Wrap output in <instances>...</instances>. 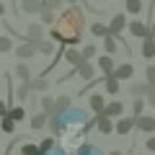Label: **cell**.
Wrapping results in <instances>:
<instances>
[{"label":"cell","instance_id":"6da1fadb","mask_svg":"<svg viewBox=\"0 0 155 155\" xmlns=\"http://www.w3.org/2000/svg\"><path fill=\"white\" fill-rule=\"evenodd\" d=\"M83 31H85V13L78 5H70V8H65V11L57 16L54 28H52V39L60 41V44L75 47L78 41L83 39Z\"/></svg>","mask_w":155,"mask_h":155},{"label":"cell","instance_id":"7a4b0ae2","mask_svg":"<svg viewBox=\"0 0 155 155\" xmlns=\"http://www.w3.org/2000/svg\"><path fill=\"white\" fill-rule=\"evenodd\" d=\"M96 129H98L101 134H111V132H116V124L111 122L109 114H98V119H96Z\"/></svg>","mask_w":155,"mask_h":155},{"label":"cell","instance_id":"3957f363","mask_svg":"<svg viewBox=\"0 0 155 155\" xmlns=\"http://www.w3.org/2000/svg\"><path fill=\"white\" fill-rule=\"evenodd\" d=\"M21 8L28 16H36V13H41L47 8V0H21Z\"/></svg>","mask_w":155,"mask_h":155},{"label":"cell","instance_id":"277c9868","mask_svg":"<svg viewBox=\"0 0 155 155\" xmlns=\"http://www.w3.org/2000/svg\"><path fill=\"white\" fill-rule=\"evenodd\" d=\"M134 127H137V116H119V122H116V132L119 134H129Z\"/></svg>","mask_w":155,"mask_h":155},{"label":"cell","instance_id":"5b68a950","mask_svg":"<svg viewBox=\"0 0 155 155\" xmlns=\"http://www.w3.org/2000/svg\"><path fill=\"white\" fill-rule=\"evenodd\" d=\"M16 52H18V60H28V57H34L39 49H36V41H34V39H26Z\"/></svg>","mask_w":155,"mask_h":155},{"label":"cell","instance_id":"8992f818","mask_svg":"<svg viewBox=\"0 0 155 155\" xmlns=\"http://www.w3.org/2000/svg\"><path fill=\"white\" fill-rule=\"evenodd\" d=\"M129 34L137 36V39H145V36H150V28L142 21H129Z\"/></svg>","mask_w":155,"mask_h":155},{"label":"cell","instance_id":"52a82bcc","mask_svg":"<svg viewBox=\"0 0 155 155\" xmlns=\"http://www.w3.org/2000/svg\"><path fill=\"white\" fill-rule=\"evenodd\" d=\"M111 34H114V36H119V34L124 31V26H127V16H124V13H116L114 18H111Z\"/></svg>","mask_w":155,"mask_h":155},{"label":"cell","instance_id":"ba28073f","mask_svg":"<svg viewBox=\"0 0 155 155\" xmlns=\"http://www.w3.org/2000/svg\"><path fill=\"white\" fill-rule=\"evenodd\" d=\"M104 114H109L111 119H119V116H124V104H122V101H109Z\"/></svg>","mask_w":155,"mask_h":155},{"label":"cell","instance_id":"9c48e42d","mask_svg":"<svg viewBox=\"0 0 155 155\" xmlns=\"http://www.w3.org/2000/svg\"><path fill=\"white\" fill-rule=\"evenodd\" d=\"M137 129H140V132H155V116H137Z\"/></svg>","mask_w":155,"mask_h":155},{"label":"cell","instance_id":"30bf717a","mask_svg":"<svg viewBox=\"0 0 155 155\" xmlns=\"http://www.w3.org/2000/svg\"><path fill=\"white\" fill-rule=\"evenodd\" d=\"M65 60L67 62H70V65H83V62H85V57H83V52H78L75 49V47H70V49H65Z\"/></svg>","mask_w":155,"mask_h":155},{"label":"cell","instance_id":"8fae6325","mask_svg":"<svg viewBox=\"0 0 155 155\" xmlns=\"http://www.w3.org/2000/svg\"><path fill=\"white\" fill-rule=\"evenodd\" d=\"M140 52H142V57H147V60H150V57H155V36H145Z\"/></svg>","mask_w":155,"mask_h":155},{"label":"cell","instance_id":"7c38bea8","mask_svg":"<svg viewBox=\"0 0 155 155\" xmlns=\"http://www.w3.org/2000/svg\"><path fill=\"white\" fill-rule=\"evenodd\" d=\"M47 124H49V114H47V111H41V114L31 116V129H34V132H39V129H44Z\"/></svg>","mask_w":155,"mask_h":155},{"label":"cell","instance_id":"4fadbf2b","mask_svg":"<svg viewBox=\"0 0 155 155\" xmlns=\"http://www.w3.org/2000/svg\"><path fill=\"white\" fill-rule=\"evenodd\" d=\"M114 75L119 78V80H127V78H132V75H134V67H132V62H124V65H116Z\"/></svg>","mask_w":155,"mask_h":155},{"label":"cell","instance_id":"5bb4252c","mask_svg":"<svg viewBox=\"0 0 155 155\" xmlns=\"http://www.w3.org/2000/svg\"><path fill=\"white\" fill-rule=\"evenodd\" d=\"M88 104H91V109H93L96 114H104V111H106V101H104V96H101V93H93L88 98Z\"/></svg>","mask_w":155,"mask_h":155},{"label":"cell","instance_id":"9a60e30c","mask_svg":"<svg viewBox=\"0 0 155 155\" xmlns=\"http://www.w3.org/2000/svg\"><path fill=\"white\" fill-rule=\"evenodd\" d=\"M36 41V49H39V54H52L54 52V41H49V39H34Z\"/></svg>","mask_w":155,"mask_h":155},{"label":"cell","instance_id":"2e32d148","mask_svg":"<svg viewBox=\"0 0 155 155\" xmlns=\"http://www.w3.org/2000/svg\"><path fill=\"white\" fill-rule=\"evenodd\" d=\"M98 67L104 70V75H114V60H111V54H104V57H98Z\"/></svg>","mask_w":155,"mask_h":155},{"label":"cell","instance_id":"e0dca14e","mask_svg":"<svg viewBox=\"0 0 155 155\" xmlns=\"http://www.w3.org/2000/svg\"><path fill=\"white\" fill-rule=\"evenodd\" d=\"M93 65H91V62L88 60H85L83 62V65H78V75H80V78H83V80H93Z\"/></svg>","mask_w":155,"mask_h":155},{"label":"cell","instance_id":"ac0fdd59","mask_svg":"<svg viewBox=\"0 0 155 155\" xmlns=\"http://www.w3.org/2000/svg\"><path fill=\"white\" fill-rule=\"evenodd\" d=\"M147 91H150V80H147V83H134L132 88H129V93H132L134 98H137V96L142 98V96H147Z\"/></svg>","mask_w":155,"mask_h":155},{"label":"cell","instance_id":"d6986e66","mask_svg":"<svg viewBox=\"0 0 155 155\" xmlns=\"http://www.w3.org/2000/svg\"><path fill=\"white\" fill-rule=\"evenodd\" d=\"M119 88H122V85H119V78L116 75H106V93H119Z\"/></svg>","mask_w":155,"mask_h":155},{"label":"cell","instance_id":"ffe728a7","mask_svg":"<svg viewBox=\"0 0 155 155\" xmlns=\"http://www.w3.org/2000/svg\"><path fill=\"white\" fill-rule=\"evenodd\" d=\"M124 8H127V13L134 16V13H140L145 8V3H142V0H124Z\"/></svg>","mask_w":155,"mask_h":155},{"label":"cell","instance_id":"44dd1931","mask_svg":"<svg viewBox=\"0 0 155 155\" xmlns=\"http://www.w3.org/2000/svg\"><path fill=\"white\" fill-rule=\"evenodd\" d=\"M28 91H31V80H21V85H18V91H16V96H18V101H26V96H28Z\"/></svg>","mask_w":155,"mask_h":155},{"label":"cell","instance_id":"7402d4cb","mask_svg":"<svg viewBox=\"0 0 155 155\" xmlns=\"http://www.w3.org/2000/svg\"><path fill=\"white\" fill-rule=\"evenodd\" d=\"M41 111H47V114H57V101L49 98V96H44V98H41Z\"/></svg>","mask_w":155,"mask_h":155},{"label":"cell","instance_id":"603a6c76","mask_svg":"<svg viewBox=\"0 0 155 155\" xmlns=\"http://www.w3.org/2000/svg\"><path fill=\"white\" fill-rule=\"evenodd\" d=\"M91 34H93V36H109V34H111V26H104V23H93V26H91Z\"/></svg>","mask_w":155,"mask_h":155},{"label":"cell","instance_id":"cb8c5ba5","mask_svg":"<svg viewBox=\"0 0 155 155\" xmlns=\"http://www.w3.org/2000/svg\"><path fill=\"white\" fill-rule=\"evenodd\" d=\"M28 39H41L44 36V26H39V23H31L28 26V34H26Z\"/></svg>","mask_w":155,"mask_h":155},{"label":"cell","instance_id":"d4e9b609","mask_svg":"<svg viewBox=\"0 0 155 155\" xmlns=\"http://www.w3.org/2000/svg\"><path fill=\"white\" fill-rule=\"evenodd\" d=\"M13 129H16V119H13L11 114H5V116H3V132H8V134H11Z\"/></svg>","mask_w":155,"mask_h":155},{"label":"cell","instance_id":"484cf974","mask_svg":"<svg viewBox=\"0 0 155 155\" xmlns=\"http://www.w3.org/2000/svg\"><path fill=\"white\" fill-rule=\"evenodd\" d=\"M54 21H57L54 11H52V8H44V11H41V23H47V26H49V23H54Z\"/></svg>","mask_w":155,"mask_h":155},{"label":"cell","instance_id":"4316f807","mask_svg":"<svg viewBox=\"0 0 155 155\" xmlns=\"http://www.w3.org/2000/svg\"><path fill=\"white\" fill-rule=\"evenodd\" d=\"M8 114H11L16 122H23V119H26V109H23V106H16V109H11Z\"/></svg>","mask_w":155,"mask_h":155},{"label":"cell","instance_id":"83f0119b","mask_svg":"<svg viewBox=\"0 0 155 155\" xmlns=\"http://www.w3.org/2000/svg\"><path fill=\"white\" fill-rule=\"evenodd\" d=\"M104 44H106V52H109V54H114V52H116V39H114V34L104 36Z\"/></svg>","mask_w":155,"mask_h":155},{"label":"cell","instance_id":"f1b7e54d","mask_svg":"<svg viewBox=\"0 0 155 155\" xmlns=\"http://www.w3.org/2000/svg\"><path fill=\"white\" fill-rule=\"evenodd\" d=\"M21 155H41V150H39V145H23L21 147Z\"/></svg>","mask_w":155,"mask_h":155},{"label":"cell","instance_id":"f546056e","mask_svg":"<svg viewBox=\"0 0 155 155\" xmlns=\"http://www.w3.org/2000/svg\"><path fill=\"white\" fill-rule=\"evenodd\" d=\"M16 75L21 78V80H28V67H26V62H18V65H16Z\"/></svg>","mask_w":155,"mask_h":155},{"label":"cell","instance_id":"4dcf8cb0","mask_svg":"<svg viewBox=\"0 0 155 155\" xmlns=\"http://www.w3.org/2000/svg\"><path fill=\"white\" fill-rule=\"evenodd\" d=\"M13 49V39L11 36H0V52H11Z\"/></svg>","mask_w":155,"mask_h":155},{"label":"cell","instance_id":"1f68e13d","mask_svg":"<svg viewBox=\"0 0 155 155\" xmlns=\"http://www.w3.org/2000/svg\"><path fill=\"white\" fill-rule=\"evenodd\" d=\"M67 106H70V96H60V98H57V114H62Z\"/></svg>","mask_w":155,"mask_h":155},{"label":"cell","instance_id":"d6a6232c","mask_svg":"<svg viewBox=\"0 0 155 155\" xmlns=\"http://www.w3.org/2000/svg\"><path fill=\"white\" fill-rule=\"evenodd\" d=\"M142 109H145V101L137 96V98H134V104H132V111H134V116H142Z\"/></svg>","mask_w":155,"mask_h":155},{"label":"cell","instance_id":"836d02e7","mask_svg":"<svg viewBox=\"0 0 155 155\" xmlns=\"http://www.w3.org/2000/svg\"><path fill=\"white\" fill-rule=\"evenodd\" d=\"M47 85H49V83H47L44 78H36V80H31V88H34V91H47Z\"/></svg>","mask_w":155,"mask_h":155},{"label":"cell","instance_id":"e575fe53","mask_svg":"<svg viewBox=\"0 0 155 155\" xmlns=\"http://www.w3.org/2000/svg\"><path fill=\"white\" fill-rule=\"evenodd\" d=\"M52 147H54V140H44V142H39V150H41V155L49 153Z\"/></svg>","mask_w":155,"mask_h":155},{"label":"cell","instance_id":"d590c367","mask_svg":"<svg viewBox=\"0 0 155 155\" xmlns=\"http://www.w3.org/2000/svg\"><path fill=\"white\" fill-rule=\"evenodd\" d=\"M83 57H85V60L96 57V47H93V44H85V47H83Z\"/></svg>","mask_w":155,"mask_h":155},{"label":"cell","instance_id":"8d00e7d4","mask_svg":"<svg viewBox=\"0 0 155 155\" xmlns=\"http://www.w3.org/2000/svg\"><path fill=\"white\" fill-rule=\"evenodd\" d=\"M145 80L155 83V65H147V70H145Z\"/></svg>","mask_w":155,"mask_h":155},{"label":"cell","instance_id":"74e56055","mask_svg":"<svg viewBox=\"0 0 155 155\" xmlns=\"http://www.w3.org/2000/svg\"><path fill=\"white\" fill-rule=\"evenodd\" d=\"M62 3H65V0H47V8H52V11H62Z\"/></svg>","mask_w":155,"mask_h":155},{"label":"cell","instance_id":"f35d334b","mask_svg":"<svg viewBox=\"0 0 155 155\" xmlns=\"http://www.w3.org/2000/svg\"><path fill=\"white\" fill-rule=\"evenodd\" d=\"M147 104L155 106V83H150V91H147Z\"/></svg>","mask_w":155,"mask_h":155},{"label":"cell","instance_id":"ab89813d","mask_svg":"<svg viewBox=\"0 0 155 155\" xmlns=\"http://www.w3.org/2000/svg\"><path fill=\"white\" fill-rule=\"evenodd\" d=\"M78 153H80V155H91V153H93V147H91V145H83Z\"/></svg>","mask_w":155,"mask_h":155},{"label":"cell","instance_id":"60d3db41","mask_svg":"<svg viewBox=\"0 0 155 155\" xmlns=\"http://www.w3.org/2000/svg\"><path fill=\"white\" fill-rule=\"evenodd\" d=\"M145 147H147V150H150V153H155V137H150V140H147V142H145Z\"/></svg>","mask_w":155,"mask_h":155},{"label":"cell","instance_id":"b9f144b4","mask_svg":"<svg viewBox=\"0 0 155 155\" xmlns=\"http://www.w3.org/2000/svg\"><path fill=\"white\" fill-rule=\"evenodd\" d=\"M150 36H155V21H153V26H150Z\"/></svg>","mask_w":155,"mask_h":155},{"label":"cell","instance_id":"7bdbcfd3","mask_svg":"<svg viewBox=\"0 0 155 155\" xmlns=\"http://www.w3.org/2000/svg\"><path fill=\"white\" fill-rule=\"evenodd\" d=\"M111 155H122V153H111Z\"/></svg>","mask_w":155,"mask_h":155}]
</instances>
